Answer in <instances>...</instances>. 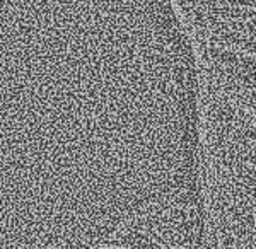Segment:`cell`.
Listing matches in <instances>:
<instances>
[{
    "label": "cell",
    "instance_id": "obj_1",
    "mask_svg": "<svg viewBox=\"0 0 256 249\" xmlns=\"http://www.w3.org/2000/svg\"><path fill=\"white\" fill-rule=\"evenodd\" d=\"M205 72L222 98L256 120V56L214 48L205 58Z\"/></svg>",
    "mask_w": 256,
    "mask_h": 249
}]
</instances>
